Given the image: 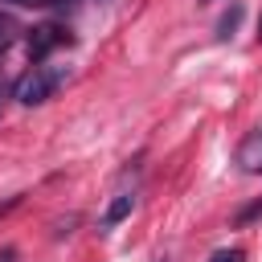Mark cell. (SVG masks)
Wrapping results in <instances>:
<instances>
[{
	"instance_id": "obj_12",
	"label": "cell",
	"mask_w": 262,
	"mask_h": 262,
	"mask_svg": "<svg viewBox=\"0 0 262 262\" xmlns=\"http://www.w3.org/2000/svg\"><path fill=\"white\" fill-rule=\"evenodd\" d=\"M258 37H262V25H258Z\"/></svg>"
},
{
	"instance_id": "obj_7",
	"label": "cell",
	"mask_w": 262,
	"mask_h": 262,
	"mask_svg": "<svg viewBox=\"0 0 262 262\" xmlns=\"http://www.w3.org/2000/svg\"><path fill=\"white\" fill-rule=\"evenodd\" d=\"M209 262H246V250H237V246L233 250H217Z\"/></svg>"
},
{
	"instance_id": "obj_3",
	"label": "cell",
	"mask_w": 262,
	"mask_h": 262,
	"mask_svg": "<svg viewBox=\"0 0 262 262\" xmlns=\"http://www.w3.org/2000/svg\"><path fill=\"white\" fill-rule=\"evenodd\" d=\"M237 168L246 176H262V127L250 131L242 143H237Z\"/></svg>"
},
{
	"instance_id": "obj_8",
	"label": "cell",
	"mask_w": 262,
	"mask_h": 262,
	"mask_svg": "<svg viewBox=\"0 0 262 262\" xmlns=\"http://www.w3.org/2000/svg\"><path fill=\"white\" fill-rule=\"evenodd\" d=\"M8 4H20V8H53V0H8Z\"/></svg>"
},
{
	"instance_id": "obj_11",
	"label": "cell",
	"mask_w": 262,
	"mask_h": 262,
	"mask_svg": "<svg viewBox=\"0 0 262 262\" xmlns=\"http://www.w3.org/2000/svg\"><path fill=\"white\" fill-rule=\"evenodd\" d=\"M0 111H4V90H0Z\"/></svg>"
},
{
	"instance_id": "obj_9",
	"label": "cell",
	"mask_w": 262,
	"mask_h": 262,
	"mask_svg": "<svg viewBox=\"0 0 262 262\" xmlns=\"http://www.w3.org/2000/svg\"><path fill=\"white\" fill-rule=\"evenodd\" d=\"M0 262H16V250H12V246H4V250H0Z\"/></svg>"
},
{
	"instance_id": "obj_1",
	"label": "cell",
	"mask_w": 262,
	"mask_h": 262,
	"mask_svg": "<svg viewBox=\"0 0 262 262\" xmlns=\"http://www.w3.org/2000/svg\"><path fill=\"white\" fill-rule=\"evenodd\" d=\"M66 82V66H33L25 78H16L12 86V98L25 102V106H37L45 98H53V90Z\"/></svg>"
},
{
	"instance_id": "obj_5",
	"label": "cell",
	"mask_w": 262,
	"mask_h": 262,
	"mask_svg": "<svg viewBox=\"0 0 262 262\" xmlns=\"http://www.w3.org/2000/svg\"><path fill=\"white\" fill-rule=\"evenodd\" d=\"M16 37H20V25H16V16L0 12V49H8V45H12Z\"/></svg>"
},
{
	"instance_id": "obj_2",
	"label": "cell",
	"mask_w": 262,
	"mask_h": 262,
	"mask_svg": "<svg viewBox=\"0 0 262 262\" xmlns=\"http://www.w3.org/2000/svg\"><path fill=\"white\" fill-rule=\"evenodd\" d=\"M57 45H70V33H66L61 25L45 20V25L29 29V41H25V49H29V57H33V61H45V57H49Z\"/></svg>"
},
{
	"instance_id": "obj_10",
	"label": "cell",
	"mask_w": 262,
	"mask_h": 262,
	"mask_svg": "<svg viewBox=\"0 0 262 262\" xmlns=\"http://www.w3.org/2000/svg\"><path fill=\"white\" fill-rule=\"evenodd\" d=\"M53 4H78V0H53Z\"/></svg>"
},
{
	"instance_id": "obj_6",
	"label": "cell",
	"mask_w": 262,
	"mask_h": 262,
	"mask_svg": "<svg viewBox=\"0 0 262 262\" xmlns=\"http://www.w3.org/2000/svg\"><path fill=\"white\" fill-rule=\"evenodd\" d=\"M237 20H242V4H233L221 20H217V37L225 41V37H233V29H237Z\"/></svg>"
},
{
	"instance_id": "obj_13",
	"label": "cell",
	"mask_w": 262,
	"mask_h": 262,
	"mask_svg": "<svg viewBox=\"0 0 262 262\" xmlns=\"http://www.w3.org/2000/svg\"><path fill=\"white\" fill-rule=\"evenodd\" d=\"M201 4H209V0H201Z\"/></svg>"
},
{
	"instance_id": "obj_4",
	"label": "cell",
	"mask_w": 262,
	"mask_h": 262,
	"mask_svg": "<svg viewBox=\"0 0 262 262\" xmlns=\"http://www.w3.org/2000/svg\"><path fill=\"white\" fill-rule=\"evenodd\" d=\"M131 209H135V192H115V201H111L106 213L98 217V229H115L123 217H131Z\"/></svg>"
}]
</instances>
